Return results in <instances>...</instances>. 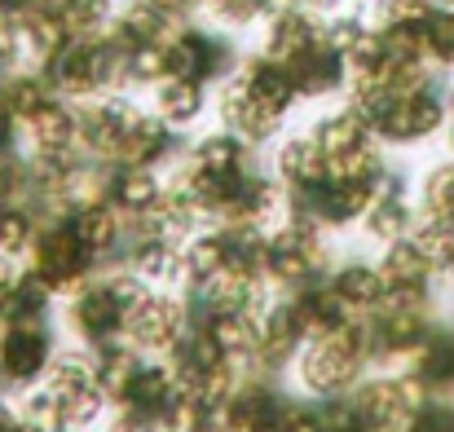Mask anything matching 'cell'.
I'll return each instance as SVG.
<instances>
[{
    "label": "cell",
    "mask_w": 454,
    "mask_h": 432,
    "mask_svg": "<svg viewBox=\"0 0 454 432\" xmlns=\"http://www.w3.org/2000/svg\"><path fill=\"white\" fill-rule=\"evenodd\" d=\"M40 225L44 221H40V212L31 203H4L0 208V256H9V261L27 256L35 234H40Z\"/></svg>",
    "instance_id": "60d3db41"
},
{
    "label": "cell",
    "mask_w": 454,
    "mask_h": 432,
    "mask_svg": "<svg viewBox=\"0 0 454 432\" xmlns=\"http://www.w3.org/2000/svg\"><path fill=\"white\" fill-rule=\"evenodd\" d=\"M159 4H163V9H172V13L181 18V22H185V18H190L194 9H207V0H159Z\"/></svg>",
    "instance_id": "6f0895ef"
},
{
    "label": "cell",
    "mask_w": 454,
    "mask_h": 432,
    "mask_svg": "<svg viewBox=\"0 0 454 432\" xmlns=\"http://www.w3.org/2000/svg\"><path fill=\"white\" fill-rule=\"evenodd\" d=\"M428 62L454 67V9H437L428 22Z\"/></svg>",
    "instance_id": "681fc988"
},
{
    "label": "cell",
    "mask_w": 454,
    "mask_h": 432,
    "mask_svg": "<svg viewBox=\"0 0 454 432\" xmlns=\"http://www.w3.org/2000/svg\"><path fill=\"white\" fill-rule=\"evenodd\" d=\"M13 432H40V428H31V424H22V420H18V424H13Z\"/></svg>",
    "instance_id": "91938a15"
},
{
    "label": "cell",
    "mask_w": 454,
    "mask_h": 432,
    "mask_svg": "<svg viewBox=\"0 0 454 432\" xmlns=\"http://www.w3.org/2000/svg\"><path fill=\"white\" fill-rule=\"evenodd\" d=\"M190 326H203V331L212 335V344H216L230 362H239L243 371L252 366L256 340H261V313H252V309H216V313L190 318Z\"/></svg>",
    "instance_id": "ffe728a7"
},
{
    "label": "cell",
    "mask_w": 454,
    "mask_h": 432,
    "mask_svg": "<svg viewBox=\"0 0 454 432\" xmlns=\"http://www.w3.org/2000/svg\"><path fill=\"white\" fill-rule=\"evenodd\" d=\"M159 80H168V62H163V44H142L124 53V84L133 89H154Z\"/></svg>",
    "instance_id": "ee69618b"
},
{
    "label": "cell",
    "mask_w": 454,
    "mask_h": 432,
    "mask_svg": "<svg viewBox=\"0 0 454 432\" xmlns=\"http://www.w3.org/2000/svg\"><path fill=\"white\" fill-rule=\"evenodd\" d=\"M406 432H454V402L446 393H428V402L419 406Z\"/></svg>",
    "instance_id": "c3c4849f"
},
{
    "label": "cell",
    "mask_w": 454,
    "mask_h": 432,
    "mask_svg": "<svg viewBox=\"0 0 454 432\" xmlns=\"http://www.w3.org/2000/svg\"><path fill=\"white\" fill-rule=\"evenodd\" d=\"M415 221H419V208L411 203V194H406V185L397 181V177H388L384 185H380V194H375V203L366 208V216H362V225H366V234L375 239V243H397V239H406L411 230H415Z\"/></svg>",
    "instance_id": "7402d4cb"
},
{
    "label": "cell",
    "mask_w": 454,
    "mask_h": 432,
    "mask_svg": "<svg viewBox=\"0 0 454 432\" xmlns=\"http://www.w3.org/2000/svg\"><path fill=\"white\" fill-rule=\"evenodd\" d=\"M176 129H168L159 115H137L133 120V129H129V137L120 145V154H115V163H129V168H163V163H172V154H176Z\"/></svg>",
    "instance_id": "603a6c76"
},
{
    "label": "cell",
    "mask_w": 454,
    "mask_h": 432,
    "mask_svg": "<svg viewBox=\"0 0 454 432\" xmlns=\"http://www.w3.org/2000/svg\"><path fill=\"white\" fill-rule=\"evenodd\" d=\"M137 115H142V106L120 98V93L84 98V102H75V145L89 159L115 163V154H120V145H124Z\"/></svg>",
    "instance_id": "8fae6325"
},
{
    "label": "cell",
    "mask_w": 454,
    "mask_h": 432,
    "mask_svg": "<svg viewBox=\"0 0 454 432\" xmlns=\"http://www.w3.org/2000/svg\"><path fill=\"white\" fill-rule=\"evenodd\" d=\"M151 291L142 274H133L129 265L102 270L98 279H89L75 295H67L62 304V326L80 349H102L124 340V322L133 313V304Z\"/></svg>",
    "instance_id": "6da1fadb"
},
{
    "label": "cell",
    "mask_w": 454,
    "mask_h": 432,
    "mask_svg": "<svg viewBox=\"0 0 454 432\" xmlns=\"http://www.w3.org/2000/svg\"><path fill=\"white\" fill-rule=\"evenodd\" d=\"M309 137L322 145V154H326V159H340V154H348V150H357V145L375 142V133L366 129V120H362L353 106L322 115V120L313 124V133H309Z\"/></svg>",
    "instance_id": "f35d334b"
},
{
    "label": "cell",
    "mask_w": 454,
    "mask_h": 432,
    "mask_svg": "<svg viewBox=\"0 0 454 432\" xmlns=\"http://www.w3.org/2000/svg\"><path fill=\"white\" fill-rule=\"evenodd\" d=\"M53 357H58L53 322H4V331H0V384H4V393H27V389L44 384Z\"/></svg>",
    "instance_id": "9c48e42d"
},
{
    "label": "cell",
    "mask_w": 454,
    "mask_h": 432,
    "mask_svg": "<svg viewBox=\"0 0 454 432\" xmlns=\"http://www.w3.org/2000/svg\"><path fill=\"white\" fill-rule=\"evenodd\" d=\"M406 371L428 389V393H450L454 389V335L450 331H437L415 349V357L406 362Z\"/></svg>",
    "instance_id": "1f68e13d"
},
{
    "label": "cell",
    "mask_w": 454,
    "mask_h": 432,
    "mask_svg": "<svg viewBox=\"0 0 454 432\" xmlns=\"http://www.w3.org/2000/svg\"><path fill=\"white\" fill-rule=\"evenodd\" d=\"M274 172H278V181H283L287 194H292V190H304V185L326 181V177H331V159L322 154V145L304 133V137H287V142L278 145Z\"/></svg>",
    "instance_id": "83f0119b"
},
{
    "label": "cell",
    "mask_w": 454,
    "mask_h": 432,
    "mask_svg": "<svg viewBox=\"0 0 454 432\" xmlns=\"http://www.w3.org/2000/svg\"><path fill=\"white\" fill-rule=\"evenodd\" d=\"M203 106H207V84H199V80H172L168 75V80L154 84V115L176 133H185L203 115Z\"/></svg>",
    "instance_id": "f546056e"
},
{
    "label": "cell",
    "mask_w": 454,
    "mask_h": 432,
    "mask_svg": "<svg viewBox=\"0 0 454 432\" xmlns=\"http://www.w3.org/2000/svg\"><path fill=\"white\" fill-rule=\"evenodd\" d=\"M326 230L313 225L301 212H287L274 230H270V252H265V279L274 291H296L313 279H322L331 270L326 261Z\"/></svg>",
    "instance_id": "277c9868"
},
{
    "label": "cell",
    "mask_w": 454,
    "mask_h": 432,
    "mask_svg": "<svg viewBox=\"0 0 454 432\" xmlns=\"http://www.w3.org/2000/svg\"><path fill=\"white\" fill-rule=\"evenodd\" d=\"M287 389H278V380L243 371L239 389L230 393V402L221 406V432H274V424L287 411Z\"/></svg>",
    "instance_id": "4fadbf2b"
},
{
    "label": "cell",
    "mask_w": 454,
    "mask_h": 432,
    "mask_svg": "<svg viewBox=\"0 0 454 432\" xmlns=\"http://www.w3.org/2000/svg\"><path fill=\"white\" fill-rule=\"evenodd\" d=\"M44 389L62 402L67 411V428L71 432H89V428H102V420L111 415V402L93 375V357L89 349H58L49 375H44Z\"/></svg>",
    "instance_id": "8992f818"
},
{
    "label": "cell",
    "mask_w": 454,
    "mask_h": 432,
    "mask_svg": "<svg viewBox=\"0 0 454 432\" xmlns=\"http://www.w3.org/2000/svg\"><path fill=\"white\" fill-rule=\"evenodd\" d=\"M348 397L371 432H406L419 406L428 402V389L411 371H375Z\"/></svg>",
    "instance_id": "ba28073f"
},
{
    "label": "cell",
    "mask_w": 454,
    "mask_h": 432,
    "mask_svg": "<svg viewBox=\"0 0 454 432\" xmlns=\"http://www.w3.org/2000/svg\"><path fill=\"white\" fill-rule=\"evenodd\" d=\"M433 4H442V9H454V0H433Z\"/></svg>",
    "instance_id": "94428289"
},
{
    "label": "cell",
    "mask_w": 454,
    "mask_h": 432,
    "mask_svg": "<svg viewBox=\"0 0 454 432\" xmlns=\"http://www.w3.org/2000/svg\"><path fill=\"white\" fill-rule=\"evenodd\" d=\"M181 27V18L172 9H163L159 0H129L115 9V22L106 27V35L120 44V53L142 49V44H168V35Z\"/></svg>",
    "instance_id": "e0dca14e"
},
{
    "label": "cell",
    "mask_w": 454,
    "mask_h": 432,
    "mask_svg": "<svg viewBox=\"0 0 454 432\" xmlns=\"http://www.w3.org/2000/svg\"><path fill=\"white\" fill-rule=\"evenodd\" d=\"M163 62H168V75L172 80H199V84H225L243 67V58H239V49H234L230 35L203 31L194 22H181L168 35Z\"/></svg>",
    "instance_id": "52a82bcc"
},
{
    "label": "cell",
    "mask_w": 454,
    "mask_h": 432,
    "mask_svg": "<svg viewBox=\"0 0 454 432\" xmlns=\"http://www.w3.org/2000/svg\"><path fill=\"white\" fill-rule=\"evenodd\" d=\"M40 4H58V0H0V13L4 18H22V13H31Z\"/></svg>",
    "instance_id": "9f6ffc18"
},
{
    "label": "cell",
    "mask_w": 454,
    "mask_h": 432,
    "mask_svg": "<svg viewBox=\"0 0 454 432\" xmlns=\"http://www.w3.org/2000/svg\"><path fill=\"white\" fill-rule=\"evenodd\" d=\"M13 283H18V270H13L9 256H0V318H4V304H9V295H13Z\"/></svg>",
    "instance_id": "11a10c76"
},
{
    "label": "cell",
    "mask_w": 454,
    "mask_h": 432,
    "mask_svg": "<svg viewBox=\"0 0 454 432\" xmlns=\"http://www.w3.org/2000/svg\"><path fill=\"white\" fill-rule=\"evenodd\" d=\"M185 331H190V304L172 287H151L133 304V313L124 322V340L142 357H168Z\"/></svg>",
    "instance_id": "30bf717a"
},
{
    "label": "cell",
    "mask_w": 454,
    "mask_h": 432,
    "mask_svg": "<svg viewBox=\"0 0 454 432\" xmlns=\"http://www.w3.org/2000/svg\"><path fill=\"white\" fill-rule=\"evenodd\" d=\"M190 159H194L203 172L221 177V181H234V177H247V172L261 168V163H256V145H247L243 137H234L230 129L203 133L199 142L190 145Z\"/></svg>",
    "instance_id": "cb8c5ba5"
},
{
    "label": "cell",
    "mask_w": 454,
    "mask_h": 432,
    "mask_svg": "<svg viewBox=\"0 0 454 432\" xmlns=\"http://www.w3.org/2000/svg\"><path fill=\"white\" fill-rule=\"evenodd\" d=\"M216 102H221V129H230L234 137H243L247 145L274 142L283 133V124H287V115H278L274 106H265L239 75H230L221 84V98Z\"/></svg>",
    "instance_id": "9a60e30c"
},
{
    "label": "cell",
    "mask_w": 454,
    "mask_h": 432,
    "mask_svg": "<svg viewBox=\"0 0 454 432\" xmlns=\"http://www.w3.org/2000/svg\"><path fill=\"white\" fill-rule=\"evenodd\" d=\"M44 75L53 80V89L67 102L102 98V93H115L124 84V53L106 31L102 35H71L44 62Z\"/></svg>",
    "instance_id": "3957f363"
},
{
    "label": "cell",
    "mask_w": 454,
    "mask_h": 432,
    "mask_svg": "<svg viewBox=\"0 0 454 432\" xmlns=\"http://www.w3.org/2000/svg\"><path fill=\"white\" fill-rule=\"evenodd\" d=\"M71 230L80 234V243L98 256L102 270H115L124 265V216L98 194V199H84L67 212Z\"/></svg>",
    "instance_id": "2e32d148"
},
{
    "label": "cell",
    "mask_w": 454,
    "mask_h": 432,
    "mask_svg": "<svg viewBox=\"0 0 454 432\" xmlns=\"http://www.w3.org/2000/svg\"><path fill=\"white\" fill-rule=\"evenodd\" d=\"M419 212L454 221V163H437L419 185Z\"/></svg>",
    "instance_id": "f6af8a7d"
},
{
    "label": "cell",
    "mask_w": 454,
    "mask_h": 432,
    "mask_svg": "<svg viewBox=\"0 0 454 432\" xmlns=\"http://www.w3.org/2000/svg\"><path fill=\"white\" fill-rule=\"evenodd\" d=\"M366 326H371V357H375V366L411 362L415 349L433 335V309L380 304L375 313H366Z\"/></svg>",
    "instance_id": "5bb4252c"
},
{
    "label": "cell",
    "mask_w": 454,
    "mask_h": 432,
    "mask_svg": "<svg viewBox=\"0 0 454 432\" xmlns=\"http://www.w3.org/2000/svg\"><path fill=\"white\" fill-rule=\"evenodd\" d=\"M0 331H4V318H0Z\"/></svg>",
    "instance_id": "6125c7cd"
},
{
    "label": "cell",
    "mask_w": 454,
    "mask_h": 432,
    "mask_svg": "<svg viewBox=\"0 0 454 432\" xmlns=\"http://www.w3.org/2000/svg\"><path fill=\"white\" fill-rule=\"evenodd\" d=\"M304 344H309V331H304L292 295L274 291V300H270L265 313H261V340H256V357H252L247 371L270 375V380H283V375L296 366Z\"/></svg>",
    "instance_id": "7c38bea8"
},
{
    "label": "cell",
    "mask_w": 454,
    "mask_h": 432,
    "mask_svg": "<svg viewBox=\"0 0 454 432\" xmlns=\"http://www.w3.org/2000/svg\"><path fill=\"white\" fill-rule=\"evenodd\" d=\"M13 22H18L22 44H27V58H31L35 67H44V62H49V58L71 40V31H67V22H62L58 4H40V9H31V13L13 18Z\"/></svg>",
    "instance_id": "836d02e7"
},
{
    "label": "cell",
    "mask_w": 454,
    "mask_h": 432,
    "mask_svg": "<svg viewBox=\"0 0 454 432\" xmlns=\"http://www.w3.org/2000/svg\"><path fill=\"white\" fill-rule=\"evenodd\" d=\"M375 357H371V326L366 318L357 313L353 322H344L340 331L331 335H313L301 349L292 375H296V389L304 397L322 402V397H344L353 393L366 375H371Z\"/></svg>",
    "instance_id": "7a4b0ae2"
},
{
    "label": "cell",
    "mask_w": 454,
    "mask_h": 432,
    "mask_svg": "<svg viewBox=\"0 0 454 432\" xmlns=\"http://www.w3.org/2000/svg\"><path fill=\"white\" fill-rule=\"evenodd\" d=\"M31 203V163L18 150H0V208Z\"/></svg>",
    "instance_id": "bcb514c9"
},
{
    "label": "cell",
    "mask_w": 454,
    "mask_h": 432,
    "mask_svg": "<svg viewBox=\"0 0 454 432\" xmlns=\"http://www.w3.org/2000/svg\"><path fill=\"white\" fill-rule=\"evenodd\" d=\"M287 71H292L296 93H301L304 102L335 98L340 89H348V62H344V53L331 40H317L309 53H301L296 62H287Z\"/></svg>",
    "instance_id": "44dd1931"
},
{
    "label": "cell",
    "mask_w": 454,
    "mask_h": 432,
    "mask_svg": "<svg viewBox=\"0 0 454 432\" xmlns=\"http://www.w3.org/2000/svg\"><path fill=\"white\" fill-rule=\"evenodd\" d=\"M102 432H159V420L133 406H111V415L102 420Z\"/></svg>",
    "instance_id": "f5cc1de1"
},
{
    "label": "cell",
    "mask_w": 454,
    "mask_h": 432,
    "mask_svg": "<svg viewBox=\"0 0 454 432\" xmlns=\"http://www.w3.org/2000/svg\"><path fill=\"white\" fill-rule=\"evenodd\" d=\"M265 106H274L278 115H287L296 102H301V93H296V80H292V71L283 67V62H274L270 53H256V58H247L239 71H234Z\"/></svg>",
    "instance_id": "4316f807"
},
{
    "label": "cell",
    "mask_w": 454,
    "mask_h": 432,
    "mask_svg": "<svg viewBox=\"0 0 454 432\" xmlns=\"http://www.w3.org/2000/svg\"><path fill=\"white\" fill-rule=\"evenodd\" d=\"M317 40H326V18L304 9V4H287L278 13H270V27H265V53L274 62H296L301 53H309Z\"/></svg>",
    "instance_id": "ac0fdd59"
},
{
    "label": "cell",
    "mask_w": 454,
    "mask_h": 432,
    "mask_svg": "<svg viewBox=\"0 0 454 432\" xmlns=\"http://www.w3.org/2000/svg\"><path fill=\"white\" fill-rule=\"evenodd\" d=\"M22 62H27L22 31H18V22H13V18H4V13H0V80H4V75H13Z\"/></svg>",
    "instance_id": "f907efd6"
},
{
    "label": "cell",
    "mask_w": 454,
    "mask_h": 432,
    "mask_svg": "<svg viewBox=\"0 0 454 432\" xmlns=\"http://www.w3.org/2000/svg\"><path fill=\"white\" fill-rule=\"evenodd\" d=\"M225 274V234L221 230H199L185 243V265H181V291L207 287L212 279Z\"/></svg>",
    "instance_id": "e575fe53"
},
{
    "label": "cell",
    "mask_w": 454,
    "mask_h": 432,
    "mask_svg": "<svg viewBox=\"0 0 454 432\" xmlns=\"http://www.w3.org/2000/svg\"><path fill=\"white\" fill-rule=\"evenodd\" d=\"M326 283L331 291L353 309V313H375L380 304H384V274H380V265H371V261H340L335 270H326Z\"/></svg>",
    "instance_id": "484cf974"
},
{
    "label": "cell",
    "mask_w": 454,
    "mask_h": 432,
    "mask_svg": "<svg viewBox=\"0 0 454 432\" xmlns=\"http://www.w3.org/2000/svg\"><path fill=\"white\" fill-rule=\"evenodd\" d=\"M22 402H18V420L22 424H31V428L40 432H71L67 428V411H62V402L44 389V384H35V389H27V393H18Z\"/></svg>",
    "instance_id": "7bdbcfd3"
},
{
    "label": "cell",
    "mask_w": 454,
    "mask_h": 432,
    "mask_svg": "<svg viewBox=\"0 0 454 432\" xmlns=\"http://www.w3.org/2000/svg\"><path fill=\"white\" fill-rule=\"evenodd\" d=\"M13 424H18V406H9L0 393V432H13Z\"/></svg>",
    "instance_id": "680465c9"
},
{
    "label": "cell",
    "mask_w": 454,
    "mask_h": 432,
    "mask_svg": "<svg viewBox=\"0 0 454 432\" xmlns=\"http://www.w3.org/2000/svg\"><path fill=\"white\" fill-rule=\"evenodd\" d=\"M380 274H384V287H433V261L424 256V247L406 234L397 243L384 247V256L375 261Z\"/></svg>",
    "instance_id": "d6a6232c"
},
{
    "label": "cell",
    "mask_w": 454,
    "mask_h": 432,
    "mask_svg": "<svg viewBox=\"0 0 454 432\" xmlns=\"http://www.w3.org/2000/svg\"><path fill=\"white\" fill-rule=\"evenodd\" d=\"M176 393H181V384H176L168 357H146V362L137 366V375H133V384H129V393H124L120 406H133V411H142V415H154V420H159V415L172 406Z\"/></svg>",
    "instance_id": "f1b7e54d"
},
{
    "label": "cell",
    "mask_w": 454,
    "mask_h": 432,
    "mask_svg": "<svg viewBox=\"0 0 454 432\" xmlns=\"http://www.w3.org/2000/svg\"><path fill=\"white\" fill-rule=\"evenodd\" d=\"M58 300H62V295L27 265V270H18L13 295H9V304H4V322H53Z\"/></svg>",
    "instance_id": "74e56055"
},
{
    "label": "cell",
    "mask_w": 454,
    "mask_h": 432,
    "mask_svg": "<svg viewBox=\"0 0 454 432\" xmlns=\"http://www.w3.org/2000/svg\"><path fill=\"white\" fill-rule=\"evenodd\" d=\"M102 199L124 216H146L163 203V181L154 168H129V163H106V181H102Z\"/></svg>",
    "instance_id": "d6986e66"
},
{
    "label": "cell",
    "mask_w": 454,
    "mask_h": 432,
    "mask_svg": "<svg viewBox=\"0 0 454 432\" xmlns=\"http://www.w3.org/2000/svg\"><path fill=\"white\" fill-rule=\"evenodd\" d=\"M159 432H221V406L181 389L172 397V406L159 415Z\"/></svg>",
    "instance_id": "ab89813d"
},
{
    "label": "cell",
    "mask_w": 454,
    "mask_h": 432,
    "mask_svg": "<svg viewBox=\"0 0 454 432\" xmlns=\"http://www.w3.org/2000/svg\"><path fill=\"white\" fill-rule=\"evenodd\" d=\"M0 93H4V102L13 106V115L27 124L31 115H40L53 98H62L58 89H53V80L44 75V67H18L13 75H4L0 80Z\"/></svg>",
    "instance_id": "d590c367"
},
{
    "label": "cell",
    "mask_w": 454,
    "mask_h": 432,
    "mask_svg": "<svg viewBox=\"0 0 454 432\" xmlns=\"http://www.w3.org/2000/svg\"><path fill=\"white\" fill-rule=\"evenodd\" d=\"M115 0H58V13L71 35H102L115 22Z\"/></svg>",
    "instance_id": "b9f144b4"
},
{
    "label": "cell",
    "mask_w": 454,
    "mask_h": 432,
    "mask_svg": "<svg viewBox=\"0 0 454 432\" xmlns=\"http://www.w3.org/2000/svg\"><path fill=\"white\" fill-rule=\"evenodd\" d=\"M22 137V120L13 115V106L4 102V93H0V150H13Z\"/></svg>",
    "instance_id": "db71d44e"
},
{
    "label": "cell",
    "mask_w": 454,
    "mask_h": 432,
    "mask_svg": "<svg viewBox=\"0 0 454 432\" xmlns=\"http://www.w3.org/2000/svg\"><path fill=\"white\" fill-rule=\"evenodd\" d=\"M89 357H93V375H98V384H102L106 402H111V406H120V402H124V393H129V384H133V375H137V366H142L146 357H142L129 340H115V344L89 349Z\"/></svg>",
    "instance_id": "4dcf8cb0"
},
{
    "label": "cell",
    "mask_w": 454,
    "mask_h": 432,
    "mask_svg": "<svg viewBox=\"0 0 454 432\" xmlns=\"http://www.w3.org/2000/svg\"><path fill=\"white\" fill-rule=\"evenodd\" d=\"M22 137L31 150H71L75 145V102L53 98L40 115L22 124Z\"/></svg>",
    "instance_id": "8d00e7d4"
},
{
    "label": "cell",
    "mask_w": 454,
    "mask_h": 432,
    "mask_svg": "<svg viewBox=\"0 0 454 432\" xmlns=\"http://www.w3.org/2000/svg\"><path fill=\"white\" fill-rule=\"evenodd\" d=\"M287 295H292V304H296V313H301L309 340H313V335H331V331H340L344 322L357 318V313L331 291L326 274L313 279V283H304V287H296V291H287Z\"/></svg>",
    "instance_id": "d4e9b609"
},
{
    "label": "cell",
    "mask_w": 454,
    "mask_h": 432,
    "mask_svg": "<svg viewBox=\"0 0 454 432\" xmlns=\"http://www.w3.org/2000/svg\"><path fill=\"white\" fill-rule=\"evenodd\" d=\"M274 432H326V424H322L317 402L301 393V397H287V411H283V420L274 424Z\"/></svg>",
    "instance_id": "7dc6e473"
},
{
    "label": "cell",
    "mask_w": 454,
    "mask_h": 432,
    "mask_svg": "<svg viewBox=\"0 0 454 432\" xmlns=\"http://www.w3.org/2000/svg\"><path fill=\"white\" fill-rule=\"evenodd\" d=\"M366 31H371V22H362L357 13H335V18H326V40H331L344 58H348V49H353Z\"/></svg>",
    "instance_id": "816d5d0a"
},
{
    "label": "cell",
    "mask_w": 454,
    "mask_h": 432,
    "mask_svg": "<svg viewBox=\"0 0 454 432\" xmlns=\"http://www.w3.org/2000/svg\"><path fill=\"white\" fill-rule=\"evenodd\" d=\"M27 265H31L49 287L58 291L62 300H67V295H75L89 279H98V274H102L98 256L80 243V234L71 230V221H67V216H58V221H44V225H40V234H35V243H31V252H27Z\"/></svg>",
    "instance_id": "5b68a950"
},
{
    "label": "cell",
    "mask_w": 454,
    "mask_h": 432,
    "mask_svg": "<svg viewBox=\"0 0 454 432\" xmlns=\"http://www.w3.org/2000/svg\"><path fill=\"white\" fill-rule=\"evenodd\" d=\"M0 393H4V384H0Z\"/></svg>",
    "instance_id": "be15d7a7"
}]
</instances>
